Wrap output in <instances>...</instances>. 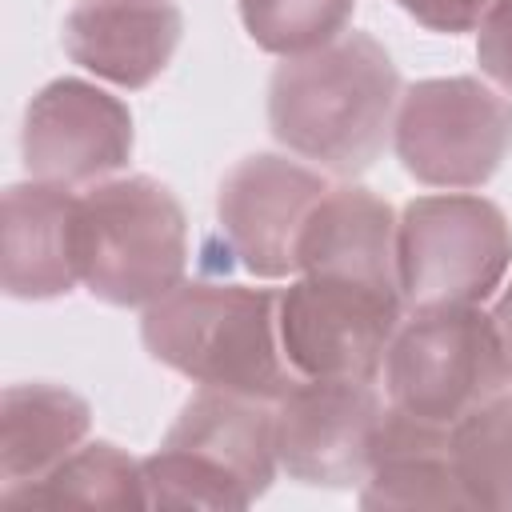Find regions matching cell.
Masks as SVG:
<instances>
[{
	"mask_svg": "<svg viewBox=\"0 0 512 512\" xmlns=\"http://www.w3.org/2000/svg\"><path fill=\"white\" fill-rule=\"evenodd\" d=\"M396 104V64L364 32H344L324 48L284 56L268 80L272 136L340 176L364 172L384 152Z\"/></svg>",
	"mask_w": 512,
	"mask_h": 512,
	"instance_id": "1",
	"label": "cell"
},
{
	"mask_svg": "<svg viewBox=\"0 0 512 512\" xmlns=\"http://www.w3.org/2000/svg\"><path fill=\"white\" fill-rule=\"evenodd\" d=\"M280 296L244 284H176L144 308V348L180 376L256 400H280L300 372L280 344Z\"/></svg>",
	"mask_w": 512,
	"mask_h": 512,
	"instance_id": "2",
	"label": "cell"
},
{
	"mask_svg": "<svg viewBox=\"0 0 512 512\" xmlns=\"http://www.w3.org/2000/svg\"><path fill=\"white\" fill-rule=\"evenodd\" d=\"M276 412L256 396L204 388L160 452L140 460L148 508H248L276 476Z\"/></svg>",
	"mask_w": 512,
	"mask_h": 512,
	"instance_id": "3",
	"label": "cell"
},
{
	"mask_svg": "<svg viewBox=\"0 0 512 512\" xmlns=\"http://www.w3.org/2000/svg\"><path fill=\"white\" fill-rule=\"evenodd\" d=\"M72 256L76 276L92 296L120 308H148L184 276V212L152 176L92 184L76 196Z\"/></svg>",
	"mask_w": 512,
	"mask_h": 512,
	"instance_id": "4",
	"label": "cell"
},
{
	"mask_svg": "<svg viewBox=\"0 0 512 512\" xmlns=\"http://www.w3.org/2000/svg\"><path fill=\"white\" fill-rule=\"evenodd\" d=\"M512 380L492 316L476 304L416 308L396 324L384 356V388L392 408L420 420L456 424Z\"/></svg>",
	"mask_w": 512,
	"mask_h": 512,
	"instance_id": "5",
	"label": "cell"
},
{
	"mask_svg": "<svg viewBox=\"0 0 512 512\" xmlns=\"http://www.w3.org/2000/svg\"><path fill=\"white\" fill-rule=\"evenodd\" d=\"M396 264L412 308L480 304L512 264V232L484 196H420L400 216Z\"/></svg>",
	"mask_w": 512,
	"mask_h": 512,
	"instance_id": "6",
	"label": "cell"
},
{
	"mask_svg": "<svg viewBox=\"0 0 512 512\" xmlns=\"http://www.w3.org/2000/svg\"><path fill=\"white\" fill-rule=\"evenodd\" d=\"M392 140L420 184L476 188L512 148V104L472 76L420 80L396 104Z\"/></svg>",
	"mask_w": 512,
	"mask_h": 512,
	"instance_id": "7",
	"label": "cell"
},
{
	"mask_svg": "<svg viewBox=\"0 0 512 512\" xmlns=\"http://www.w3.org/2000/svg\"><path fill=\"white\" fill-rule=\"evenodd\" d=\"M400 292L300 276L280 296V344L300 376L372 380L400 324Z\"/></svg>",
	"mask_w": 512,
	"mask_h": 512,
	"instance_id": "8",
	"label": "cell"
},
{
	"mask_svg": "<svg viewBox=\"0 0 512 512\" xmlns=\"http://www.w3.org/2000/svg\"><path fill=\"white\" fill-rule=\"evenodd\" d=\"M280 468L304 484H364L384 404L372 380L300 376L276 400Z\"/></svg>",
	"mask_w": 512,
	"mask_h": 512,
	"instance_id": "9",
	"label": "cell"
},
{
	"mask_svg": "<svg viewBox=\"0 0 512 512\" xmlns=\"http://www.w3.org/2000/svg\"><path fill=\"white\" fill-rule=\"evenodd\" d=\"M20 144L32 180L64 188L96 184L128 160L132 116L104 88L68 76L32 96Z\"/></svg>",
	"mask_w": 512,
	"mask_h": 512,
	"instance_id": "10",
	"label": "cell"
},
{
	"mask_svg": "<svg viewBox=\"0 0 512 512\" xmlns=\"http://www.w3.org/2000/svg\"><path fill=\"white\" fill-rule=\"evenodd\" d=\"M328 180L284 156H248L240 160L216 200L220 228L252 276L280 280L296 272V240Z\"/></svg>",
	"mask_w": 512,
	"mask_h": 512,
	"instance_id": "11",
	"label": "cell"
},
{
	"mask_svg": "<svg viewBox=\"0 0 512 512\" xmlns=\"http://www.w3.org/2000/svg\"><path fill=\"white\" fill-rule=\"evenodd\" d=\"M396 228L388 200L368 188H328L296 240V272L400 292Z\"/></svg>",
	"mask_w": 512,
	"mask_h": 512,
	"instance_id": "12",
	"label": "cell"
},
{
	"mask_svg": "<svg viewBox=\"0 0 512 512\" xmlns=\"http://www.w3.org/2000/svg\"><path fill=\"white\" fill-rule=\"evenodd\" d=\"M180 40V8L172 0H88L64 20V52L120 84L144 88L172 60Z\"/></svg>",
	"mask_w": 512,
	"mask_h": 512,
	"instance_id": "13",
	"label": "cell"
},
{
	"mask_svg": "<svg viewBox=\"0 0 512 512\" xmlns=\"http://www.w3.org/2000/svg\"><path fill=\"white\" fill-rule=\"evenodd\" d=\"M76 196L64 184L32 180L4 192L0 224V280L16 300H48L68 292L76 276L72 256Z\"/></svg>",
	"mask_w": 512,
	"mask_h": 512,
	"instance_id": "14",
	"label": "cell"
},
{
	"mask_svg": "<svg viewBox=\"0 0 512 512\" xmlns=\"http://www.w3.org/2000/svg\"><path fill=\"white\" fill-rule=\"evenodd\" d=\"M364 508H472L456 460H452V428L436 420H420L400 408H384L372 464L360 492Z\"/></svg>",
	"mask_w": 512,
	"mask_h": 512,
	"instance_id": "15",
	"label": "cell"
},
{
	"mask_svg": "<svg viewBox=\"0 0 512 512\" xmlns=\"http://www.w3.org/2000/svg\"><path fill=\"white\" fill-rule=\"evenodd\" d=\"M88 432V404L56 384H12L0 400V476L20 488L52 472Z\"/></svg>",
	"mask_w": 512,
	"mask_h": 512,
	"instance_id": "16",
	"label": "cell"
},
{
	"mask_svg": "<svg viewBox=\"0 0 512 512\" xmlns=\"http://www.w3.org/2000/svg\"><path fill=\"white\" fill-rule=\"evenodd\" d=\"M4 508H144V468L116 444H88L68 452L32 484L4 488Z\"/></svg>",
	"mask_w": 512,
	"mask_h": 512,
	"instance_id": "17",
	"label": "cell"
},
{
	"mask_svg": "<svg viewBox=\"0 0 512 512\" xmlns=\"http://www.w3.org/2000/svg\"><path fill=\"white\" fill-rule=\"evenodd\" d=\"M452 460L472 508H512V396L496 392L452 424Z\"/></svg>",
	"mask_w": 512,
	"mask_h": 512,
	"instance_id": "18",
	"label": "cell"
},
{
	"mask_svg": "<svg viewBox=\"0 0 512 512\" xmlns=\"http://www.w3.org/2000/svg\"><path fill=\"white\" fill-rule=\"evenodd\" d=\"M356 0H240V16L248 36L276 52L300 56L344 36Z\"/></svg>",
	"mask_w": 512,
	"mask_h": 512,
	"instance_id": "19",
	"label": "cell"
},
{
	"mask_svg": "<svg viewBox=\"0 0 512 512\" xmlns=\"http://www.w3.org/2000/svg\"><path fill=\"white\" fill-rule=\"evenodd\" d=\"M476 60L512 96V0H496L492 12L480 20Z\"/></svg>",
	"mask_w": 512,
	"mask_h": 512,
	"instance_id": "20",
	"label": "cell"
},
{
	"mask_svg": "<svg viewBox=\"0 0 512 512\" xmlns=\"http://www.w3.org/2000/svg\"><path fill=\"white\" fill-rule=\"evenodd\" d=\"M396 4L432 32H468L492 12L496 0H396Z\"/></svg>",
	"mask_w": 512,
	"mask_h": 512,
	"instance_id": "21",
	"label": "cell"
},
{
	"mask_svg": "<svg viewBox=\"0 0 512 512\" xmlns=\"http://www.w3.org/2000/svg\"><path fill=\"white\" fill-rule=\"evenodd\" d=\"M492 324H496V336H500V348H504V360H508V372H512V288H508L504 300L496 304Z\"/></svg>",
	"mask_w": 512,
	"mask_h": 512,
	"instance_id": "22",
	"label": "cell"
}]
</instances>
